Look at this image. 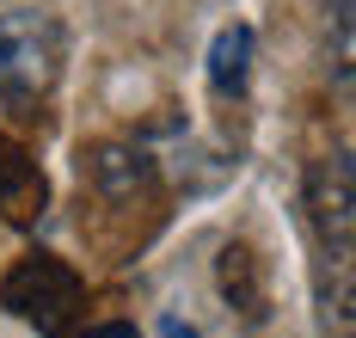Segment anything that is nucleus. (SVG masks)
<instances>
[{"label":"nucleus","mask_w":356,"mask_h":338,"mask_svg":"<svg viewBox=\"0 0 356 338\" xmlns=\"http://www.w3.org/2000/svg\"><path fill=\"white\" fill-rule=\"evenodd\" d=\"M62 56H68V38L49 13H37V6L0 13V111L31 123L37 105L62 80Z\"/></svg>","instance_id":"1"},{"label":"nucleus","mask_w":356,"mask_h":338,"mask_svg":"<svg viewBox=\"0 0 356 338\" xmlns=\"http://www.w3.org/2000/svg\"><path fill=\"white\" fill-rule=\"evenodd\" d=\"M0 301H6L19 320H31L43 338H68L74 314L86 307V283H80V271H74L68 259H56V252H25V259L6 271Z\"/></svg>","instance_id":"2"},{"label":"nucleus","mask_w":356,"mask_h":338,"mask_svg":"<svg viewBox=\"0 0 356 338\" xmlns=\"http://www.w3.org/2000/svg\"><path fill=\"white\" fill-rule=\"evenodd\" d=\"M307 222L320 234V246L338 264H350V234H356V172L350 154H325L307 179Z\"/></svg>","instance_id":"3"},{"label":"nucleus","mask_w":356,"mask_h":338,"mask_svg":"<svg viewBox=\"0 0 356 338\" xmlns=\"http://www.w3.org/2000/svg\"><path fill=\"white\" fill-rule=\"evenodd\" d=\"M43 197H49V185H43L37 160L13 136H0V216L6 222H37L43 216Z\"/></svg>","instance_id":"4"},{"label":"nucleus","mask_w":356,"mask_h":338,"mask_svg":"<svg viewBox=\"0 0 356 338\" xmlns=\"http://www.w3.org/2000/svg\"><path fill=\"white\" fill-rule=\"evenodd\" d=\"M80 160H86L92 185L105 191V197H136V191L154 185V160L142 148H129V142H99V148L80 154Z\"/></svg>","instance_id":"5"},{"label":"nucleus","mask_w":356,"mask_h":338,"mask_svg":"<svg viewBox=\"0 0 356 338\" xmlns=\"http://www.w3.org/2000/svg\"><path fill=\"white\" fill-rule=\"evenodd\" d=\"M246 74H252V25H227L209 49V86L221 99H240Z\"/></svg>","instance_id":"6"},{"label":"nucleus","mask_w":356,"mask_h":338,"mask_svg":"<svg viewBox=\"0 0 356 338\" xmlns=\"http://www.w3.org/2000/svg\"><path fill=\"white\" fill-rule=\"evenodd\" d=\"M215 277H221V296L234 301L240 314H264V289H258V259H252L246 246H221V264H215Z\"/></svg>","instance_id":"7"},{"label":"nucleus","mask_w":356,"mask_h":338,"mask_svg":"<svg viewBox=\"0 0 356 338\" xmlns=\"http://www.w3.org/2000/svg\"><path fill=\"white\" fill-rule=\"evenodd\" d=\"M80 338H142V332H136L129 320H105V326H86Z\"/></svg>","instance_id":"8"},{"label":"nucleus","mask_w":356,"mask_h":338,"mask_svg":"<svg viewBox=\"0 0 356 338\" xmlns=\"http://www.w3.org/2000/svg\"><path fill=\"white\" fill-rule=\"evenodd\" d=\"M332 19H338V43H344V56H350V0H332Z\"/></svg>","instance_id":"9"}]
</instances>
